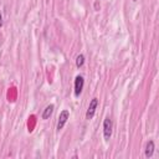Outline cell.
I'll list each match as a JSON object with an SVG mask.
<instances>
[{
    "mask_svg": "<svg viewBox=\"0 0 159 159\" xmlns=\"http://www.w3.org/2000/svg\"><path fill=\"white\" fill-rule=\"evenodd\" d=\"M83 83H84L83 77H82V76H77L76 80H75V94H76V96H80V93L82 92Z\"/></svg>",
    "mask_w": 159,
    "mask_h": 159,
    "instance_id": "277c9868",
    "label": "cell"
},
{
    "mask_svg": "<svg viewBox=\"0 0 159 159\" xmlns=\"http://www.w3.org/2000/svg\"><path fill=\"white\" fill-rule=\"evenodd\" d=\"M112 120L109 117L104 118V122H103V135H104V139L108 140L112 135Z\"/></svg>",
    "mask_w": 159,
    "mask_h": 159,
    "instance_id": "6da1fadb",
    "label": "cell"
},
{
    "mask_svg": "<svg viewBox=\"0 0 159 159\" xmlns=\"http://www.w3.org/2000/svg\"><path fill=\"white\" fill-rule=\"evenodd\" d=\"M68 117H70V112H68L67 109H65V111H62V112L60 113L58 122H57V130H61V129L63 128V125H65V123L67 122Z\"/></svg>",
    "mask_w": 159,
    "mask_h": 159,
    "instance_id": "3957f363",
    "label": "cell"
},
{
    "mask_svg": "<svg viewBox=\"0 0 159 159\" xmlns=\"http://www.w3.org/2000/svg\"><path fill=\"white\" fill-rule=\"evenodd\" d=\"M53 112V104H48L45 109H43V113H42V119H47Z\"/></svg>",
    "mask_w": 159,
    "mask_h": 159,
    "instance_id": "8992f818",
    "label": "cell"
},
{
    "mask_svg": "<svg viewBox=\"0 0 159 159\" xmlns=\"http://www.w3.org/2000/svg\"><path fill=\"white\" fill-rule=\"evenodd\" d=\"M2 26V16H1V14H0V27Z\"/></svg>",
    "mask_w": 159,
    "mask_h": 159,
    "instance_id": "ba28073f",
    "label": "cell"
},
{
    "mask_svg": "<svg viewBox=\"0 0 159 159\" xmlns=\"http://www.w3.org/2000/svg\"><path fill=\"white\" fill-rule=\"evenodd\" d=\"M133 1H137V0H133Z\"/></svg>",
    "mask_w": 159,
    "mask_h": 159,
    "instance_id": "9c48e42d",
    "label": "cell"
},
{
    "mask_svg": "<svg viewBox=\"0 0 159 159\" xmlns=\"http://www.w3.org/2000/svg\"><path fill=\"white\" fill-rule=\"evenodd\" d=\"M153 153H154V142L153 140H149L147 143V147H145V157L147 158H152L153 157Z\"/></svg>",
    "mask_w": 159,
    "mask_h": 159,
    "instance_id": "5b68a950",
    "label": "cell"
},
{
    "mask_svg": "<svg viewBox=\"0 0 159 159\" xmlns=\"http://www.w3.org/2000/svg\"><path fill=\"white\" fill-rule=\"evenodd\" d=\"M97 106H98V99H97V98H93V99L91 101L89 106H88L87 112H86V118H87V119H91V118L94 116V112H96V109H97Z\"/></svg>",
    "mask_w": 159,
    "mask_h": 159,
    "instance_id": "7a4b0ae2",
    "label": "cell"
},
{
    "mask_svg": "<svg viewBox=\"0 0 159 159\" xmlns=\"http://www.w3.org/2000/svg\"><path fill=\"white\" fill-rule=\"evenodd\" d=\"M84 63V56L83 55H78L77 58H76V66L77 67H82Z\"/></svg>",
    "mask_w": 159,
    "mask_h": 159,
    "instance_id": "52a82bcc",
    "label": "cell"
}]
</instances>
